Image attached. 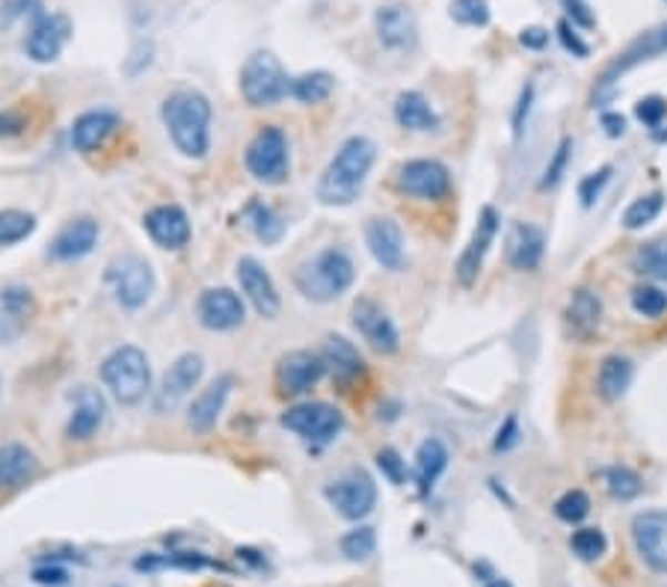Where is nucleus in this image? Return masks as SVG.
Listing matches in <instances>:
<instances>
[{
    "label": "nucleus",
    "instance_id": "obj_28",
    "mask_svg": "<svg viewBox=\"0 0 667 587\" xmlns=\"http://www.w3.org/2000/svg\"><path fill=\"white\" fill-rule=\"evenodd\" d=\"M324 362L326 371L333 374V379L342 388H351L353 383H360L368 374V365L362 360L360 347L353 342H347L344 335H326L324 342Z\"/></svg>",
    "mask_w": 667,
    "mask_h": 587
},
{
    "label": "nucleus",
    "instance_id": "obj_1",
    "mask_svg": "<svg viewBox=\"0 0 667 587\" xmlns=\"http://www.w3.org/2000/svg\"><path fill=\"white\" fill-rule=\"evenodd\" d=\"M377 163V145L374 140L362 134L347 136L333 161L326 163V170L317 179V200L330 205V209H347L360 200L362 188L368 181L371 170Z\"/></svg>",
    "mask_w": 667,
    "mask_h": 587
},
{
    "label": "nucleus",
    "instance_id": "obj_40",
    "mask_svg": "<svg viewBox=\"0 0 667 587\" xmlns=\"http://www.w3.org/2000/svg\"><path fill=\"white\" fill-rule=\"evenodd\" d=\"M605 489L612 493L614 498H620V502H631V498L640 496V489H644V480L635 469L629 466H608L603 472Z\"/></svg>",
    "mask_w": 667,
    "mask_h": 587
},
{
    "label": "nucleus",
    "instance_id": "obj_18",
    "mask_svg": "<svg viewBox=\"0 0 667 587\" xmlns=\"http://www.w3.org/2000/svg\"><path fill=\"white\" fill-rule=\"evenodd\" d=\"M235 276H238V285H241V291H244V297L250 300V306L259 312V317H264V321L280 317V312H282L280 291H276V282H273V276L267 273V267H264L259 259H253V255H244V259L238 262Z\"/></svg>",
    "mask_w": 667,
    "mask_h": 587
},
{
    "label": "nucleus",
    "instance_id": "obj_6",
    "mask_svg": "<svg viewBox=\"0 0 667 587\" xmlns=\"http://www.w3.org/2000/svg\"><path fill=\"white\" fill-rule=\"evenodd\" d=\"M661 54H667V21L665 24H656V28L638 33V37L631 39L629 45L623 48L620 54L614 57L612 63L605 65L603 74H599V81H596L594 104L612 101L614 92H617V81H620L623 74H629L631 69H638V65L649 63V60H656V57Z\"/></svg>",
    "mask_w": 667,
    "mask_h": 587
},
{
    "label": "nucleus",
    "instance_id": "obj_23",
    "mask_svg": "<svg viewBox=\"0 0 667 587\" xmlns=\"http://www.w3.org/2000/svg\"><path fill=\"white\" fill-rule=\"evenodd\" d=\"M543 255H546V232L540 226L528 223V220L511 223L505 237L507 264L519 273H532L540 267Z\"/></svg>",
    "mask_w": 667,
    "mask_h": 587
},
{
    "label": "nucleus",
    "instance_id": "obj_43",
    "mask_svg": "<svg viewBox=\"0 0 667 587\" xmlns=\"http://www.w3.org/2000/svg\"><path fill=\"white\" fill-rule=\"evenodd\" d=\"M555 516L567 525H578L582 519H587L590 516V498H587L585 489H567L555 502Z\"/></svg>",
    "mask_w": 667,
    "mask_h": 587
},
{
    "label": "nucleus",
    "instance_id": "obj_10",
    "mask_svg": "<svg viewBox=\"0 0 667 587\" xmlns=\"http://www.w3.org/2000/svg\"><path fill=\"white\" fill-rule=\"evenodd\" d=\"M395 184L404 196H413V200L424 202L448 200L454 188L452 170L442 161H436V158H413V161H404L397 166Z\"/></svg>",
    "mask_w": 667,
    "mask_h": 587
},
{
    "label": "nucleus",
    "instance_id": "obj_60",
    "mask_svg": "<svg viewBox=\"0 0 667 587\" xmlns=\"http://www.w3.org/2000/svg\"><path fill=\"white\" fill-rule=\"evenodd\" d=\"M665 3H667V0H665Z\"/></svg>",
    "mask_w": 667,
    "mask_h": 587
},
{
    "label": "nucleus",
    "instance_id": "obj_56",
    "mask_svg": "<svg viewBox=\"0 0 667 587\" xmlns=\"http://www.w3.org/2000/svg\"><path fill=\"white\" fill-rule=\"evenodd\" d=\"M24 128H28V119L16 113V110H0V140H7V136H19L24 134Z\"/></svg>",
    "mask_w": 667,
    "mask_h": 587
},
{
    "label": "nucleus",
    "instance_id": "obj_51",
    "mask_svg": "<svg viewBox=\"0 0 667 587\" xmlns=\"http://www.w3.org/2000/svg\"><path fill=\"white\" fill-rule=\"evenodd\" d=\"M564 3V10H567V21L573 28L582 30H594L596 28V16L590 10V3L587 0H560Z\"/></svg>",
    "mask_w": 667,
    "mask_h": 587
},
{
    "label": "nucleus",
    "instance_id": "obj_49",
    "mask_svg": "<svg viewBox=\"0 0 667 587\" xmlns=\"http://www.w3.org/2000/svg\"><path fill=\"white\" fill-rule=\"evenodd\" d=\"M612 172H614L612 163H605V166H599V170L590 172V175L582 179V184H578V200H582L585 209H590V205H594V202L603 196L605 184L612 181Z\"/></svg>",
    "mask_w": 667,
    "mask_h": 587
},
{
    "label": "nucleus",
    "instance_id": "obj_7",
    "mask_svg": "<svg viewBox=\"0 0 667 587\" xmlns=\"http://www.w3.org/2000/svg\"><path fill=\"white\" fill-rule=\"evenodd\" d=\"M246 172L264 188H280L291 175V145L280 125H264L244 152Z\"/></svg>",
    "mask_w": 667,
    "mask_h": 587
},
{
    "label": "nucleus",
    "instance_id": "obj_15",
    "mask_svg": "<svg viewBox=\"0 0 667 587\" xmlns=\"http://www.w3.org/2000/svg\"><path fill=\"white\" fill-rule=\"evenodd\" d=\"M353 330L362 335V342L368 344L371 351H377L380 356H392L401 351V333H397L395 321L388 317V312L380 303L368 297H360L353 303Z\"/></svg>",
    "mask_w": 667,
    "mask_h": 587
},
{
    "label": "nucleus",
    "instance_id": "obj_45",
    "mask_svg": "<svg viewBox=\"0 0 667 587\" xmlns=\"http://www.w3.org/2000/svg\"><path fill=\"white\" fill-rule=\"evenodd\" d=\"M631 308L644 317H661L667 312V294L656 285H638L631 291Z\"/></svg>",
    "mask_w": 667,
    "mask_h": 587
},
{
    "label": "nucleus",
    "instance_id": "obj_31",
    "mask_svg": "<svg viewBox=\"0 0 667 587\" xmlns=\"http://www.w3.org/2000/svg\"><path fill=\"white\" fill-rule=\"evenodd\" d=\"M448 461H452L448 445L442 443V439H436V436H431V439H424V443L418 445V452H415V484H418V493H422V496H431L436 480L448 469Z\"/></svg>",
    "mask_w": 667,
    "mask_h": 587
},
{
    "label": "nucleus",
    "instance_id": "obj_48",
    "mask_svg": "<svg viewBox=\"0 0 667 587\" xmlns=\"http://www.w3.org/2000/svg\"><path fill=\"white\" fill-rule=\"evenodd\" d=\"M635 117L640 119V125L649 128V131L656 134L667 119V99H661V95H647V99H640L638 104H635Z\"/></svg>",
    "mask_w": 667,
    "mask_h": 587
},
{
    "label": "nucleus",
    "instance_id": "obj_24",
    "mask_svg": "<svg viewBox=\"0 0 667 587\" xmlns=\"http://www.w3.org/2000/svg\"><path fill=\"white\" fill-rule=\"evenodd\" d=\"M232 388H235V377H232V374H220V377L211 379V383L199 392L188 409V427L193 434L205 436L214 431L220 416H223V409H226Z\"/></svg>",
    "mask_w": 667,
    "mask_h": 587
},
{
    "label": "nucleus",
    "instance_id": "obj_29",
    "mask_svg": "<svg viewBox=\"0 0 667 587\" xmlns=\"http://www.w3.org/2000/svg\"><path fill=\"white\" fill-rule=\"evenodd\" d=\"M119 125H122V117H119L117 110H108V108L87 110V113H81V117L74 119L72 125L74 152L81 154L99 152L101 145L117 134Z\"/></svg>",
    "mask_w": 667,
    "mask_h": 587
},
{
    "label": "nucleus",
    "instance_id": "obj_36",
    "mask_svg": "<svg viewBox=\"0 0 667 587\" xmlns=\"http://www.w3.org/2000/svg\"><path fill=\"white\" fill-rule=\"evenodd\" d=\"M335 90V78L324 69H317V72H303L297 78H291V99L300 101V104H321L333 95Z\"/></svg>",
    "mask_w": 667,
    "mask_h": 587
},
{
    "label": "nucleus",
    "instance_id": "obj_22",
    "mask_svg": "<svg viewBox=\"0 0 667 587\" xmlns=\"http://www.w3.org/2000/svg\"><path fill=\"white\" fill-rule=\"evenodd\" d=\"M143 229L149 232L154 244L161 250H170V253H179L190 244L193 237V226H190L188 211L181 205H154L152 211H145Z\"/></svg>",
    "mask_w": 667,
    "mask_h": 587
},
{
    "label": "nucleus",
    "instance_id": "obj_37",
    "mask_svg": "<svg viewBox=\"0 0 667 587\" xmlns=\"http://www.w3.org/2000/svg\"><path fill=\"white\" fill-rule=\"evenodd\" d=\"M37 232V217L28 211L3 209L0 211V246H16Z\"/></svg>",
    "mask_w": 667,
    "mask_h": 587
},
{
    "label": "nucleus",
    "instance_id": "obj_16",
    "mask_svg": "<svg viewBox=\"0 0 667 587\" xmlns=\"http://www.w3.org/2000/svg\"><path fill=\"white\" fill-rule=\"evenodd\" d=\"M199 324L211 333H232L238 326H244L246 306L244 297L238 291L220 285V289H205L196 300Z\"/></svg>",
    "mask_w": 667,
    "mask_h": 587
},
{
    "label": "nucleus",
    "instance_id": "obj_57",
    "mask_svg": "<svg viewBox=\"0 0 667 587\" xmlns=\"http://www.w3.org/2000/svg\"><path fill=\"white\" fill-rule=\"evenodd\" d=\"M519 45L528 48V51H543L549 45V30L546 28H525L519 33Z\"/></svg>",
    "mask_w": 667,
    "mask_h": 587
},
{
    "label": "nucleus",
    "instance_id": "obj_3",
    "mask_svg": "<svg viewBox=\"0 0 667 587\" xmlns=\"http://www.w3.org/2000/svg\"><path fill=\"white\" fill-rule=\"evenodd\" d=\"M356 282V264L351 253L342 246H324L315 255H309L306 262L297 264L294 271V289L312 303H333L344 297Z\"/></svg>",
    "mask_w": 667,
    "mask_h": 587
},
{
    "label": "nucleus",
    "instance_id": "obj_13",
    "mask_svg": "<svg viewBox=\"0 0 667 587\" xmlns=\"http://www.w3.org/2000/svg\"><path fill=\"white\" fill-rule=\"evenodd\" d=\"M326 362L315 351H289L276 360L273 383L282 398H300L324 379Z\"/></svg>",
    "mask_w": 667,
    "mask_h": 587
},
{
    "label": "nucleus",
    "instance_id": "obj_20",
    "mask_svg": "<svg viewBox=\"0 0 667 587\" xmlns=\"http://www.w3.org/2000/svg\"><path fill=\"white\" fill-rule=\"evenodd\" d=\"M39 315L37 294L24 285L0 289V344H16Z\"/></svg>",
    "mask_w": 667,
    "mask_h": 587
},
{
    "label": "nucleus",
    "instance_id": "obj_33",
    "mask_svg": "<svg viewBox=\"0 0 667 587\" xmlns=\"http://www.w3.org/2000/svg\"><path fill=\"white\" fill-rule=\"evenodd\" d=\"M631 379H635V362L623 353H612L605 356L603 365H599V374H596V392L605 404H614L620 401L626 392H629Z\"/></svg>",
    "mask_w": 667,
    "mask_h": 587
},
{
    "label": "nucleus",
    "instance_id": "obj_35",
    "mask_svg": "<svg viewBox=\"0 0 667 587\" xmlns=\"http://www.w3.org/2000/svg\"><path fill=\"white\" fill-rule=\"evenodd\" d=\"M241 217H244L250 232H253L264 246L282 244V237H285V232H289V226H285V220H282L280 211L271 209V205H264L262 200L246 202V209L241 211Z\"/></svg>",
    "mask_w": 667,
    "mask_h": 587
},
{
    "label": "nucleus",
    "instance_id": "obj_42",
    "mask_svg": "<svg viewBox=\"0 0 667 587\" xmlns=\"http://www.w3.org/2000/svg\"><path fill=\"white\" fill-rule=\"evenodd\" d=\"M377 551V534L368 525H360L342 537V555L351 560H368Z\"/></svg>",
    "mask_w": 667,
    "mask_h": 587
},
{
    "label": "nucleus",
    "instance_id": "obj_38",
    "mask_svg": "<svg viewBox=\"0 0 667 587\" xmlns=\"http://www.w3.org/2000/svg\"><path fill=\"white\" fill-rule=\"evenodd\" d=\"M661 211H665V193H661V190L644 193V196H638V200L631 202L629 209H626V214H623V226L629 229V232H638V229L649 226Z\"/></svg>",
    "mask_w": 667,
    "mask_h": 587
},
{
    "label": "nucleus",
    "instance_id": "obj_14",
    "mask_svg": "<svg viewBox=\"0 0 667 587\" xmlns=\"http://www.w3.org/2000/svg\"><path fill=\"white\" fill-rule=\"evenodd\" d=\"M498 229H502L498 211L493 209V205H484L478 214V223L472 229L469 244H466V250H463L461 259H457V267H454L457 282H461L463 289H472V285L478 282L481 271H484V262H487L489 246L496 244Z\"/></svg>",
    "mask_w": 667,
    "mask_h": 587
},
{
    "label": "nucleus",
    "instance_id": "obj_55",
    "mask_svg": "<svg viewBox=\"0 0 667 587\" xmlns=\"http://www.w3.org/2000/svg\"><path fill=\"white\" fill-rule=\"evenodd\" d=\"M33 581L46 587H60L69 581V573L63 567H54V564H46V567L33 569Z\"/></svg>",
    "mask_w": 667,
    "mask_h": 587
},
{
    "label": "nucleus",
    "instance_id": "obj_5",
    "mask_svg": "<svg viewBox=\"0 0 667 587\" xmlns=\"http://www.w3.org/2000/svg\"><path fill=\"white\" fill-rule=\"evenodd\" d=\"M241 95L250 108H276L291 95V78L280 57L255 51L241 69Z\"/></svg>",
    "mask_w": 667,
    "mask_h": 587
},
{
    "label": "nucleus",
    "instance_id": "obj_25",
    "mask_svg": "<svg viewBox=\"0 0 667 587\" xmlns=\"http://www.w3.org/2000/svg\"><path fill=\"white\" fill-rule=\"evenodd\" d=\"M365 246L383 271H401L404 267V232L392 217H371L365 223Z\"/></svg>",
    "mask_w": 667,
    "mask_h": 587
},
{
    "label": "nucleus",
    "instance_id": "obj_47",
    "mask_svg": "<svg viewBox=\"0 0 667 587\" xmlns=\"http://www.w3.org/2000/svg\"><path fill=\"white\" fill-rule=\"evenodd\" d=\"M39 12H46L39 0H0V30H10L21 19H37Z\"/></svg>",
    "mask_w": 667,
    "mask_h": 587
},
{
    "label": "nucleus",
    "instance_id": "obj_11",
    "mask_svg": "<svg viewBox=\"0 0 667 587\" xmlns=\"http://www.w3.org/2000/svg\"><path fill=\"white\" fill-rule=\"evenodd\" d=\"M324 498L330 502L335 514L351 519V523H360V519H365L377 507V484H374L368 472L351 469L344 472L342 478L326 484Z\"/></svg>",
    "mask_w": 667,
    "mask_h": 587
},
{
    "label": "nucleus",
    "instance_id": "obj_50",
    "mask_svg": "<svg viewBox=\"0 0 667 587\" xmlns=\"http://www.w3.org/2000/svg\"><path fill=\"white\" fill-rule=\"evenodd\" d=\"M377 469L383 472V478H388L395 487H401L406 480V463L404 457L392 448V445H386V448H380L377 452Z\"/></svg>",
    "mask_w": 667,
    "mask_h": 587
},
{
    "label": "nucleus",
    "instance_id": "obj_30",
    "mask_svg": "<svg viewBox=\"0 0 667 587\" xmlns=\"http://www.w3.org/2000/svg\"><path fill=\"white\" fill-rule=\"evenodd\" d=\"M39 475V457L28 445H0V489H19Z\"/></svg>",
    "mask_w": 667,
    "mask_h": 587
},
{
    "label": "nucleus",
    "instance_id": "obj_52",
    "mask_svg": "<svg viewBox=\"0 0 667 587\" xmlns=\"http://www.w3.org/2000/svg\"><path fill=\"white\" fill-rule=\"evenodd\" d=\"M534 108V83H525L523 92H519V101H516L514 108V136L516 140H523L525 125H528V117H532Z\"/></svg>",
    "mask_w": 667,
    "mask_h": 587
},
{
    "label": "nucleus",
    "instance_id": "obj_54",
    "mask_svg": "<svg viewBox=\"0 0 667 587\" xmlns=\"http://www.w3.org/2000/svg\"><path fill=\"white\" fill-rule=\"evenodd\" d=\"M558 39H560V45L567 48V51L573 57H582V60H585V57L590 54V48H587V42H582V37H578V28H573V24H569L567 19H564L558 24Z\"/></svg>",
    "mask_w": 667,
    "mask_h": 587
},
{
    "label": "nucleus",
    "instance_id": "obj_17",
    "mask_svg": "<svg viewBox=\"0 0 667 587\" xmlns=\"http://www.w3.org/2000/svg\"><path fill=\"white\" fill-rule=\"evenodd\" d=\"M69 39H72V21L65 12H39L24 37V51L33 63H54Z\"/></svg>",
    "mask_w": 667,
    "mask_h": 587
},
{
    "label": "nucleus",
    "instance_id": "obj_32",
    "mask_svg": "<svg viewBox=\"0 0 667 587\" xmlns=\"http://www.w3.org/2000/svg\"><path fill=\"white\" fill-rule=\"evenodd\" d=\"M395 122L404 128V131L427 134V131H436V128H439V113L433 110V104L424 99L422 92L406 90L395 99Z\"/></svg>",
    "mask_w": 667,
    "mask_h": 587
},
{
    "label": "nucleus",
    "instance_id": "obj_46",
    "mask_svg": "<svg viewBox=\"0 0 667 587\" xmlns=\"http://www.w3.org/2000/svg\"><path fill=\"white\" fill-rule=\"evenodd\" d=\"M489 3L487 0H454L452 19L463 28H487L489 24Z\"/></svg>",
    "mask_w": 667,
    "mask_h": 587
},
{
    "label": "nucleus",
    "instance_id": "obj_41",
    "mask_svg": "<svg viewBox=\"0 0 667 587\" xmlns=\"http://www.w3.org/2000/svg\"><path fill=\"white\" fill-rule=\"evenodd\" d=\"M569 549L576 551L582 560H599L608 551V537L603 528H578L569 537Z\"/></svg>",
    "mask_w": 667,
    "mask_h": 587
},
{
    "label": "nucleus",
    "instance_id": "obj_44",
    "mask_svg": "<svg viewBox=\"0 0 667 587\" xmlns=\"http://www.w3.org/2000/svg\"><path fill=\"white\" fill-rule=\"evenodd\" d=\"M569 158H573V140H569V136H564V140L555 145V152H552L549 163H546V170H543L540 190L558 188L560 181H564V175H567Z\"/></svg>",
    "mask_w": 667,
    "mask_h": 587
},
{
    "label": "nucleus",
    "instance_id": "obj_59",
    "mask_svg": "<svg viewBox=\"0 0 667 587\" xmlns=\"http://www.w3.org/2000/svg\"><path fill=\"white\" fill-rule=\"evenodd\" d=\"M484 585L487 587H511L505 581V578H498V576H489V578H484Z\"/></svg>",
    "mask_w": 667,
    "mask_h": 587
},
{
    "label": "nucleus",
    "instance_id": "obj_2",
    "mask_svg": "<svg viewBox=\"0 0 667 587\" xmlns=\"http://www.w3.org/2000/svg\"><path fill=\"white\" fill-rule=\"evenodd\" d=\"M211 101L196 90H175L161 101V122L172 145L190 161H202L211 152Z\"/></svg>",
    "mask_w": 667,
    "mask_h": 587
},
{
    "label": "nucleus",
    "instance_id": "obj_34",
    "mask_svg": "<svg viewBox=\"0 0 667 587\" xmlns=\"http://www.w3.org/2000/svg\"><path fill=\"white\" fill-rule=\"evenodd\" d=\"M567 326L576 338H590L603 324V300L590 289H576L567 303Z\"/></svg>",
    "mask_w": 667,
    "mask_h": 587
},
{
    "label": "nucleus",
    "instance_id": "obj_26",
    "mask_svg": "<svg viewBox=\"0 0 667 587\" xmlns=\"http://www.w3.org/2000/svg\"><path fill=\"white\" fill-rule=\"evenodd\" d=\"M104 416H108L104 395H101L99 388L81 386L74 392V409L72 416H69V425H65V436L72 443H90L92 436L101 431V425H104Z\"/></svg>",
    "mask_w": 667,
    "mask_h": 587
},
{
    "label": "nucleus",
    "instance_id": "obj_9",
    "mask_svg": "<svg viewBox=\"0 0 667 587\" xmlns=\"http://www.w3.org/2000/svg\"><path fill=\"white\" fill-rule=\"evenodd\" d=\"M280 425L312 448H324V445L335 443L344 431V413L326 401H306V404H294L285 409L280 416Z\"/></svg>",
    "mask_w": 667,
    "mask_h": 587
},
{
    "label": "nucleus",
    "instance_id": "obj_8",
    "mask_svg": "<svg viewBox=\"0 0 667 587\" xmlns=\"http://www.w3.org/2000/svg\"><path fill=\"white\" fill-rule=\"evenodd\" d=\"M104 282H108L113 300H117L125 312H140V308L152 300L154 289H158L152 264L137 253L117 255V259L108 264V271H104Z\"/></svg>",
    "mask_w": 667,
    "mask_h": 587
},
{
    "label": "nucleus",
    "instance_id": "obj_53",
    "mask_svg": "<svg viewBox=\"0 0 667 587\" xmlns=\"http://www.w3.org/2000/svg\"><path fill=\"white\" fill-rule=\"evenodd\" d=\"M519 422H516V416H507L505 422H502V427H498L496 434V443H493V452L496 454H505L511 452V448H516L519 445Z\"/></svg>",
    "mask_w": 667,
    "mask_h": 587
},
{
    "label": "nucleus",
    "instance_id": "obj_4",
    "mask_svg": "<svg viewBox=\"0 0 667 587\" xmlns=\"http://www.w3.org/2000/svg\"><path fill=\"white\" fill-rule=\"evenodd\" d=\"M99 374L113 401L122 407H137L152 395V362L137 344L113 347L101 362Z\"/></svg>",
    "mask_w": 667,
    "mask_h": 587
},
{
    "label": "nucleus",
    "instance_id": "obj_19",
    "mask_svg": "<svg viewBox=\"0 0 667 587\" xmlns=\"http://www.w3.org/2000/svg\"><path fill=\"white\" fill-rule=\"evenodd\" d=\"M631 540L653 573L667 576V510H644L631 519Z\"/></svg>",
    "mask_w": 667,
    "mask_h": 587
},
{
    "label": "nucleus",
    "instance_id": "obj_39",
    "mask_svg": "<svg viewBox=\"0 0 667 587\" xmlns=\"http://www.w3.org/2000/svg\"><path fill=\"white\" fill-rule=\"evenodd\" d=\"M631 267L640 276H649L656 282H667V241H653V244L640 246L635 259H631Z\"/></svg>",
    "mask_w": 667,
    "mask_h": 587
},
{
    "label": "nucleus",
    "instance_id": "obj_58",
    "mask_svg": "<svg viewBox=\"0 0 667 587\" xmlns=\"http://www.w3.org/2000/svg\"><path fill=\"white\" fill-rule=\"evenodd\" d=\"M603 128L608 136H623L626 134V117L617 110H605L603 113Z\"/></svg>",
    "mask_w": 667,
    "mask_h": 587
},
{
    "label": "nucleus",
    "instance_id": "obj_27",
    "mask_svg": "<svg viewBox=\"0 0 667 587\" xmlns=\"http://www.w3.org/2000/svg\"><path fill=\"white\" fill-rule=\"evenodd\" d=\"M374 28H377L383 48H388V51H410L418 42V24H415L413 10L404 3H388V7L377 10Z\"/></svg>",
    "mask_w": 667,
    "mask_h": 587
},
{
    "label": "nucleus",
    "instance_id": "obj_12",
    "mask_svg": "<svg viewBox=\"0 0 667 587\" xmlns=\"http://www.w3.org/2000/svg\"><path fill=\"white\" fill-rule=\"evenodd\" d=\"M202 374H205V360L199 353H181L179 360L163 371L158 388H152L154 413L163 416V413L179 409L184 404V398L193 395V388L202 383Z\"/></svg>",
    "mask_w": 667,
    "mask_h": 587
},
{
    "label": "nucleus",
    "instance_id": "obj_21",
    "mask_svg": "<svg viewBox=\"0 0 667 587\" xmlns=\"http://www.w3.org/2000/svg\"><path fill=\"white\" fill-rule=\"evenodd\" d=\"M101 226L99 220L92 217H74L69 220L60 232L54 235V241L48 244V259L57 264L81 262L87 255L99 246Z\"/></svg>",
    "mask_w": 667,
    "mask_h": 587
}]
</instances>
